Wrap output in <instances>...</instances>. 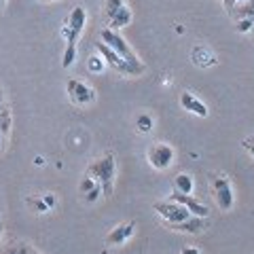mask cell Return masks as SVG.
Listing matches in <instances>:
<instances>
[{"instance_id": "cell-1", "label": "cell", "mask_w": 254, "mask_h": 254, "mask_svg": "<svg viewBox=\"0 0 254 254\" xmlns=\"http://www.w3.org/2000/svg\"><path fill=\"white\" fill-rule=\"evenodd\" d=\"M115 172H117V161H115V155L110 153L91 161L89 168H87V174L102 187V195L106 197H110L115 190Z\"/></svg>"}, {"instance_id": "cell-2", "label": "cell", "mask_w": 254, "mask_h": 254, "mask_svg": "<svg viewBox=\"0 0 254 254\" xmlns=\"http://www.w3.org/2000/svg\"><path fill=\"white\" fill-rule=\"evenodd\" d=\"M102 43H104L106 47H110L115 53H119L123 60H127L131 64L133 68H136V72L138 74H144V70H146V66L142 64L140 60H138V55L131 51V47L127 45V41L125 38L119 34V32H115V30H110V28H106V30H102Z\"/></svg>"}, {"instance_id": "cell-3", "label": "cell", "mask_w": 254, "mask_h": 254, "mask_svg": "<svg viewBox=\"0 0 254 254\" xmlns=\"http://www.w3.org/2000/svg\"><path fill=\"white\" fill-rule=\"evenodd\" d=\"M212 189H214V199L222 212H229L235 203V195L231 189V182L225 176H214L212 178Z\"/></svg>"}, {"instance_id": "cell-4", "label": "cell", "mask_w": 254, "mask_h": 254, "mask_svg": "<svg viewBox=\"0 0 254 254\" xmlns=\"http://www.w3.org/2000/svg\"><path fill=\"white\" fill-rule=\"evenodd\" d=\"M155 212L161 216L168 225H176V222H182V220H187L190 216V212L185 208V205H180L176 201H157L155 205Z\"/></svg>"}, {"instance_id": "cell-5", "label": "cell", "mask_w": 254, "mask_h": 254, "mask_svg": "<svg viewBox=\"0 0 254 254\" xmlns=\"http://www.w3.org/2000/svg\"><path fill=\"white\" fill-rule=\"evenodd\" d=\"M95 49L100 51L102 60H106V62L110 64V66H113L115 70H119V72H121V74H125V76H140V74L136 72V68H133L129 62L123 60L121 55L115 53L113 49H110V47H106V45L102 43V41H100V43H95Z\"/></svg>"}, {"instance_id": "cell-6", "label": "cell", "mask_w": 254, "mask_h": 254, "mask_svg": "<svg viewBox=\"0 0 254 254\" xmlns=\"http://www.w3.org/2000/svg\"><path fill=\"white\" fill-rule=\"evenodd\" d=\"M148 161L155 170H161V172L168 170L174 163V148L170 144H165V142H159V144H155L148 150Z\"/></svg>"}, {"instance_id": "cell-7", "label": "cell", "mask_w": 254, "mask_h": 254, "mask_svg": "<svg viewBox=\"0 0 254 254\" xmlns=\"http://www.w3.org/2000/svg\"><path fill=\"white\" fill-rule=\"evenodd\" d=\"M66 89L70 93V98H72V102L78 104V106H87V104H91V102L95 100V91L91 89L89 85L76 81V78H70Z\"/></svg>"}, {"instance_id": "cell-8", "label": "cell", "mask_w": 254, "mask_h": 254, "mask_svg": "<svg viewBox=\"0 0 254 254\" xmlns=\"http://www.w3.org/2000/svg\"><path fill=\"white\" fill-rule=\"evenodd\" d=\"M170 199H172V201H176V203H180V205H185V208L190 212V216L208 218V214H210L208 205L201 203L199 199H195L193 195H182V193H176V190H174V193L170 195Z\"/></svg>"}, {"instance_id": "cell-9", "label": "cell", "mask_w": 254, "mask_h": 254, "mask_svg": "<svg viewBox=\"0 0 254 254\" xmlns=\"http://www.w3.org/2000/svg\"><path fill=\"white\" fill-rule=\"evenodd\" d=\"M136 233V222H127V225H119L106 235V246H123L125 242L131 240V235Z\"/></svg>"}, {"instance_id": "cell-10", "label": "cell", "mask_w": 254, "mask_h": 254, "mask_svg": "<svg viewBox=\"0 0 254 254\" xmlns=\"http://www.w3.org/2000/svg\"><path fill=\"white\" fill-rule=\"evenodd\" d=\"M180 104H182V108L185 110H189V113H193V115H197V117H208V106L203 104L201 100H197L193 93H189V91H185V93H180Z\"/></svg>"}, {"instance_id": "cell-11", "label": "cell", "mask_w": 254, "mask_h": 254, "mask_svg": "<svg viewBox=\"0 0 254 254\" xmlns=\"http://www.w3.org/2000/svg\"><path fill=\"white\" fill-rule=\"evenodd\" d=\"M172 231H178V233H201L205 229V218L199 216H189L187 220L176 222V225H170Z\"/></svg>"}, {"instance_id": "cell-12", "label": "cell", "mask_w": 254, "mask_h": 254, "mask_svg": "<svg viewBox=\"0 0 254 254\" xmlns=\"http://www.w3.org/2000/svg\"><path fill=\"white\" fill-rule=\"evenodd\" d=\"M68 28L70 30H74L76 34H83V30H85V23H87V13L83 6H74L72 13L68 15Z\"/></svg>"}, {"instance_id": "cell-13", "label": "cell", "mask_w": 254, "mask_h": 254, "mask_svg": "<svg viewBox=\"0 0 254 254\" xmlns=\"http://www.w3.org/2000/svg\"><path fill=\"white\" fill-rule=\"evenodd\" d=\"M110 21V30H121V28H125V26H129V21H131V11L127 9V6H121L113 17L108 19Z\"/></svg>"}, {"instance_id": "cell-14", "label": "cell", "mask_w": 254, "mask_h": 254, "mask_svg": "<svg viewBox=\"0 0 254 254\" xmlns=\"http://www.w3.org/2000/svg\"><path fill=\"white\" fill-rule=\"evenodd\" d=\"M195 189V182H193V176L190 174H178L174 178V190L176 193H182V195H190Z\"/></svg>"}, {"instance_id": "cell-15", "label": "cell", "mask_w": 254, "mask_h": 254, "mask_svg": "<svg viewBox=\"0 0 254 254\" xmlns=\"http://www.w3.org/2000/svg\"><path fill=\"white\" fill-rule=\"evenodd\" d=\"M193 62H195V66H201V68H205V66H212V64H216V58L208 51V49H203V47H197V49L193 51Z\"/></svg>"}, {"instance_id": "cell-16", "label": "cell", "mask_w": 254, "mask_h": 254, "mask_svg": "<svg viewBox=\"0 0 254 254\" xmlns=\"http://www.w3.org/2000/svg\"><path fill=\"white\" fill-rule=\"evenodd\" d=\"M231 15L237 19H246V17H252L254 19V0H244L242 4H237L235 9L231 11Z\"/></svg>"}, {"instance_id": "cell-17", "label": "cell", "mask_w": 254, "mask_h": 254, "mask_svg": "<svg viewBox=\"0 0 254 254\" xmlns=\"http://www.w3.org/2000/svg\"><path fill=\"white\" fill-rule=\"evenodd\" d=\"M136 129L140 133H148L150 129H153V117L150 115H140L136 119Z\"/></svg>"}, {"instance_id": "cell-18", "label": "cell", "mask_w": 254, "mask_h": 254, "mask_svg": "<svg viewBox=\"0 0 254 254\" xmlns=\"http://www.w3.org/2000/svg\"><path fill=\"white\" fill-rule=\"evenodd\" d=\"M74 62H76V45H68L66 51H64L62 66L64 68H70V66H74Z\"/></svg>"}, {"instance_id": "cell-19", "label": "cell", "mask_w": 254, "mask_h": 254, "mask_svg": "<svg viewBox=\"0 0 254 254\" xmlns=\"http://www.w3.org/2000/svg\"><path fill=\"white\" fill-rule=\"evenodd\" d=\"M87 68H89V72L98 74V72H102V70H104V60L98 58V55H91V58L87 60Z\"/></svg>"}, {"instance_id": "cell-20", "label": "cell", "mask_w": 254, "mask_h": 254, "mask_svg": "<svg viewBox=\"0 0 254 254\" xmlns=\"http://www.w3.org/2000/svg\"><path fill=\"white\" fill-rule=\"evenodd\" d=\"M235 26H237V32H240V34H248V32H252V28H254V19L252 17L237 19Z\"/></svg>"}, {"instance_id": "cell-21", "label": "cell", "mask_w": 254, "mask_h": 254, "mask_svg": "<svg viewBox=\"0 0 254 254\" xmlns=\"http://www.w3.org/2000/svg\"><path fill=\"white\" fill-rule=\"evenodd\" d=\"M95 185H98V182H95V180L89 176V174H87V176H85L81 182H78V193H81V195H87Z\"/></svg>"}, {"instance_id": "cell-22", "label": "cell", "mask_w": 254, "mask_h": 254, "mask_svg": "<svg viewBox=\"0 0 254 254\" xmlns=\"http://www.w3.org/2000/svg\"><path fill=\"white\" fill-rule=\"evenodd\" d=\"M104 4H106V17L110 19L113 15L121 9V6H125L123 4V0H104Z\"/></svg>"}, {"instance_id": "cell-23", "label": "cell", "mask_w": 254, "mask_h": 254, "mask_svg": "<svg viewBox=\"0 0 254 254\" xmlns=\"http://www.w3.org/2000/svg\"><path fill=\"white\" fill-rule=\"evenodd\" d=\"M83 197H85V203H93V201H98L100 197H102V187H100V185H95V187L89 190V193L83 195Z\"/></svg>"}, {"instance_id": "cell-24", "label": "cell", "mask_w": 254, "mask_h": 254, "mask_svg": "<svg viewBox=\"0 0 254 254\" xmlns=\"http://www.w3.org/2000/svg\"><path fill=\"white\" fill-rule=\"evenodd\" d=\"M41 199L45 201V205H47V208H49V210H53L55 205H58V197H55L53 193H45V195L41 197Z\"/></svg>"}, {"instance_id": "cell-25", "label": "cell", "mask_w": 254, "mask_h": 254, "mask_svg": "<svg viewBox=\"0 0 254 254\" xmlns=\"http://www.w3.org/2000/svg\"><path fill=\"white\" fill-rule=\"evenodd\" d=\"M28 201H30L32 208H36V212H38V214L49 212V208H47V205H45V201H43V199H28Z\"/></svg>"}, {"instance_id": "cell-26", "label": "cell", "mask_w": 254, "mask_h": 254, "mask_svg": "<svg viewBox=\"0 0 254 254\" xmlns=\"http://www.w3.org/2000/svg\"><path fill=\"white\" fill-rule=\"evenodd\" d=\"M242 146H244V148L248 150V153L254 157V140H252V138H250V140H244V142H242Z\"/></svg>"}, {"instance_id": "cell-27", "label": "cell", "mask_w": 254, "mask_h": 254, "mask_svg": "<svg viewBox=\"0 0 254 254\" xmlns=\"http://www.w3.org/2000/svg\"><path fill=\"white\" fill-rule=\"evenodd\" d=\"M180 254H199V250L197 248H190V246H187V248H182V252Z\"/></svg>"}, {"instance_id": "cell-28", "label": "cell", "mask_w": 254, "mask_h": 254, "mask_svg": "<svg viewBox=\"0 0 254 254\" xmlns=\"http://www.w3.org/2000/svg\"><path fill=\"white\" fill-rule=\"evenodd\" d=\"M34 163L38 165V168H41V165H45V159H43V157H36V159H34Z\"/></svg>"}, {"instance_id": "cell-29", "label": "cell", "mask_w": 254, "mask_h": 254, "mask_svg": "<svg viewBox=\"0 0 254 254\" xmlns=\"http://www.w3.org/2000/svg\"><path fill=\"white\" fill-rule=\"evenodd\" d=\"M2 98H4V93H2V87H0V104H2Z\"/></svg>"}, {"instance_id": "cell-30", "label": "cell", "mask_w": 254, "mask_h": 254, "mask_svg": "<svg viewBox=\"0 0 254 254\" xmlns=\"http://www.w3.org/2000/svg\"><path fill=\"white\" fill-rule=\"evenodd\" d=\"M2 138H4V136H2V133H0V150H2Z\"/></svg>"}, {"instance_id": "cell-31", "label": "cell", "mask_w": 254, "mask_h": 254, "mask_svg": "<svg viewBox=\"0 0 254 254\" xmlns=\"http://www.w3.org/2000/svg\"><path fill=\"white\" fill-rule=\"evenodd\" d=\"M0 233H2V220H0Z\"/></svg>"}, {"instance_id": "cell-32", "label": "cell", "mask_w": 254, "mask_h": 254, "mask_svg": "<svg viewBox=\"0 0 254 254\" xmlns=\"http://www.w3.org/2000/svg\"><path fill=\"white\" fill-rule=\"evenodd\" d=\"M0 9H2V0H0Z\"/></svg>"}, {"instance_id": "cell-33", "label": "cell", "mask_w": 254, "mask_h": 254, "mask_svg": "<svg viewBox=\"0 0 254 254\" xmlns=\"http://www.w3.org/2000/svg\"><path fill=\"white\" fill-rule=\"evenodd\" d=\"M30 254H38V252H34V250H32V252H30Z\"/></svg>"}, {"instance_id": "cell-34", "label": "cell", "mask_w": 254, "mask_h": 254, "mask_svg": "<svg viewBox=\"0 0 254 254\" xmlns=\"http://www.w3.org/2000/svg\"><path fill=\"white\" fill-rule=\"evenodd\" d=\"M43 2H51V0H43Z\"/></svg>"}, {"instance_id": "cell-35", "label": "cell", "mask_w": 254, "mask_h": 254, "mask_svg": "<svg viewBox=\"0 0 254 254\" xmlns=\"http://www.w3.org/2000/svg\"><path fill=\"white\" fill-rule=\"evenodd\" d=\"M4 2H6V0H2V4H4Z\"/></svg>"}, {"instance_id": "cell-36", "label": "cell", "mask_w": 254, "mask_h": 254, "mask_svg": "<svg viewBox=\"0 0 254 254\" xmlns=\"http://www.w3.org/2000/svg\"><path fill=\"white\" fill-rule=\"evenodd\" d=\"M222 2H227V0H222Z\"/></svg>"}, {"instance_id": "cell-37", "label": "cell", "mask_w": 254, "mask_h": 254, "mask_svg": "<svg viewBox=\"0 0 254 254\" xmlns=\"http://www.w3.org/2000/svg\"><path fill=\"white\" fill-rule=\"evenodd\" d=\"M0 254H2V252H0Z\"/></svg>"}, {"instance_id": "cell-38", "label": "cell", "mask_w": 254, "mask_h": 254, "mask_svg": "<svg viewBox=\"0 0 254 254\" xmlns=\"http://www.w3.org/2000/svg\"><path fill=\"white\" fill-rule=\"evenodd\" d=\"M252 30H254V28H252Z\"/></svg>"}, {"instance_id": "cell-39", "label": "cell", "mask_w": 254, "mask_h": 254, "mask_svg": "<svg viewBox=\"0 0 254 254\" xmlns=\"http://www.w3.org/2000/svg\"><path fill=\"white\" fill-rule=\"evenodd\" d=\"M252 140H254V138H252Z\"/></svg>"}]
</instances>
